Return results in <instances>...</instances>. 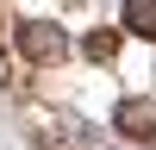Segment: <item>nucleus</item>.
Returning a JSON list of instances; mask_svg holds the SVG:
<instances>
[{
    "instance_id": "nucleus-1",
    "label": "nucleus",
    "mask_w": 156,
    "mask_h": 150,
    "mask_svg": "<svg viewBox=\"0 0 156 150\" xmlns=\"http://www.w3.org/2000/svg\"><path fill=\"white\" fill-rule=\"evenodd\" d=\"M19 50L25 56H62V31H50V25H19Z\"/></svg>"
},
{
    "instance_id": "nucleus-2",
    "label": "nucleus",
    "mask_w": 156,
    "mask_h": 150,
    "mask_svg": "<svg viewBox=\"0 0 156 150\" xmlns=\"http://www.w3.org/2000/svg\"><path fill=\"white\" fill-rule=\"evenodd\" d=\"M125 25H137L144 38H156V0H131L125 6Z\"/></svg>"
},
{
    "instance_id": "nucleus-3",
    "label": "nucleus",
    "mask_w": 156,
    "mask_h": 150,
    "mask_svg": "<svg viewBox=\"0 0 156 150\" xmlns=\"http://www.w3.org/2000/svg\"><path fill=\"white\" fill-rule=\"evenodd\" d=\"M150 150H156V144H150Z\"/></svg>"
}]
</instances>
